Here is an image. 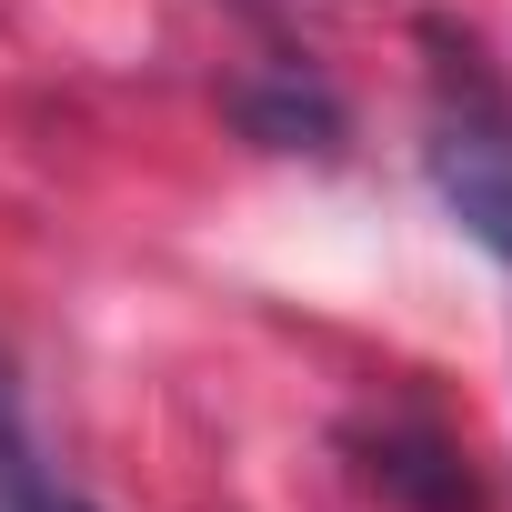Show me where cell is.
Here are the masks:
<instances>
[{
  "label": "cell",
  "instance_id": "6da1fadb",
  "mask_svg": "<svg viewBox=\"0 0 512 512\" xmlns=\"http://www.w3.org/2000/svg\"><path fill=\"white\" fill-rule=\"evenodd\" d=\"M462 61H472V51H462ZM462 61H442L422 171H432L442 211L492 251V262H512V101H502L482 71H462Z\"/></svg>",
  "mask_w": 512,
  "mask_h": 512
},
{
  "label": "cell",
  "instance_id": "7a4b0ae2",
  "mask_svg": "<svg viewBox=\"0 0 512 512\" xmlns=\"http://www.w3.org/2000/svg\"><path fill=\"white\" fill-rule=\"evenodd\" d=\"M342 442H352V462H362V482L382 502H402V512H482V472L432 412H372Z\"/></svg>",
  "mask_w": 512,
  "mask_h": 512
},
{
  "label": "cell",
  "instance_id": "3957f363",
  "mask_svg": "<svg viewBox=\"0 0 512 512\" xmlns=\"http://www.w3.org/2000/svg\"><path fill=\"white\" fill-rule=\"evenodd\" d=\"M241 121L262 131L272 151H332V131H342V111H332V91L302 71V61H282L272 81H251L241 91Z\"/></svg>",
  "mask_w": 512,
  "mask_h": 512
},
{
  "label": "cell",
  "instance_id": "277c9868",
  "mask_svg": "<svg viewBox=\"0 0 512 512\" xmlns=\"http://www.w3.org/2000/svg\"><path fill=\"white\" fill-rule=\"evenodd\" d=\"M0 512H91V502L41 462V442H31V422H21L11 372H0Z\"/></svg>",
  "mask_w": 512,
  "mask_h": 512
}]
</instances>
